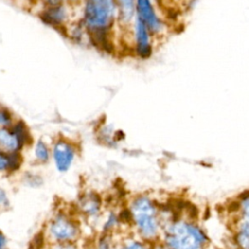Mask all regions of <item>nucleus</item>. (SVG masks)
Instances as JSON below:
<instances>
[{
  "mask_svg": "<svg viewBox=\"0 0 249 249\" xmlns=\"http://www.w3.org/2000/svg\"><path fill=\"white\" fill-rule=\"evenodd\" d=\"M128 223L138 238L157 244L160 242L164 219L159 204L147 195L135 196L126 209Z\"/></svg>",
  "mask_w": 249,
  "mask_h": 249,
  "instance_id": "nucleus-1",
  "label": "nucleus"
},
{
  "mask_svg": "<svg viewBox=\"0 0 249 249\" xmlns=\"http://www.w3.org/2000/svg\"><path fill=\"white\" fill-rule=\"evenodd\" d=\"M118 20L116 0H84L82 23L91 42L107 49L112 29Z\"/></svg>",
  "mask_w": 249,
  "mask_h": 249,
  "instance_id": "nucleus-2",
  "label": "nucleus"
},
{
  "mask_svg": "<svg viewBox=\"0 0 249 249\" xmlns=\"http://www.w3.org/2000/svg\"><path fill=\"white\" fill-rule=\"evenodd\" d=\"M160 243L166 249H206L208 238L191 218H172L164 223Z\"/></svg>",
  "mask_w": 249,
  "mask_h": 249,
  "instance_id": "nucleus-3",
  "label": "nucleus"
},
{
  "mask_svg": "<svg viewBox=\"0 0 249 249\" xmlns=\"http://www.w3.org/2000/svg\"><path fill=\"white\" fill-rule=\"evenodd\" d=\"M28 131L19 121L13 125L0 126V150L7 153H18L28 139Z\"/></svg>",
  "mask_w": 249,
  "mask_h": 249,
  "instance_id": "nucleus-4",
  "label": "nucleus"
},
{
  "mask_svg": "<svg viewBox=\"0 0 249 249\" xmlns=\"http://www.w3.org/2000/svg\"><path fill=\"white\" fill-rule=\"evenodd\" d=\"M135 18L148 28L152 36L161 33L164 29L163 20L158 15L152 0L135 1Z\"/></svg>",
  "mask_w": 249,
  "mask_h": 249,
  "instance_id": "nucleus-5",
  "label": "nucleus"
},
{
  "mask_svg": "<svg viewBox=\"0 0 249 249\" xmlns=\"http://www.w3.org/2000/svg\"><path fill=\"white\" fill-rule=\"evenodd\" d=\"M43 22L55 29H66L70 19V5L60 4L53 6H43L39 13Z\"/></svg>",
  "mask_w": 249,
  "mask_h": 249,
  "instance_id": "nucleus-6",
  "label": "nucleus"
},
{
  "mask_svg": "<svg viewBox=\"0 0 249 249\" xmlns=\"http://www.w3.org/2000/svg\"><path fill=\"white\" fill-rule=\"evenodd\" d=\"M132 34L134 51L137 56L142 59L149 58L153 53L152 34L137 18H134L132 23Z\"/></svg>",
  "mask_w": 249,
  "mask_h": 249,
  "instance_id": "nucleus-7",
  "label": "nucleus"
},
{
  "mask_svg": "<svg viewBox=\"0 0 249 249\" xmlns=\"http://www.w3.org/2000/svg\"><path fill=\"white\" fill-rule=\"evenodd\" d=\"M53 158L59 171L68 170L75 158L73 144L63 138L56 140L53 147Z\"/></svg>",
  "mask_w": 249,
  "mask_h": 249,
  "instance_id": "nucleus-8",
  "label": "nucleus"
},
{
  "mask_svg": "<svg viewBox=\"0 0 249 249\" xmlns=\"http://www.w3.org/2000/svg\"><path fill=\"white\" fill-rule=\"evenodd\" d=\"M52 234L59 240H70L77 234L76 226L65 217H57L51 226Z\"/></svg>",
  "mask_w": 249,
  "mask_h": 249,
  "instance_id": "nucleus-9",
  "label": "nucleus"
},
{
  "mask_svg": "<svg viewBox=\"0 0 249 249\" xmlns=\"http://www.w3.org/2000/svg\"><path fill=\"white\" fill-rule=\"evenodd\" d=\"M135 1L136 0H116L118 9V21L122 25L133 23L135 18Z\"/></svg>",
  "mask_w": 249,
  "mask_h": 249,
  "instance_id": "nucleus-10",
  "label": "nucleus"
},
{
  "mask_svg": "<svg viewBox=\"0 0 249 249\" xmlns=\"http://www.w3.org/2000/svg\"><path fill=\"white\" fill-rule=\"evenodd\" d=\"M233 238L237 249H249V223L236 220Z\"/></svg>",
  "mask_w": 249,
  "mask_h": 249,
  "instance_id": "nucleus-11",
  "label": "nucleus"
},
{
  "mask_svg": "<svg viewBox=\"0 0 249 249\" xmlns=\"http://www.w3.org/2000/svg\"><path fill=\"white\" fill-rule=\"evenodd\" d=\"M83 210L89 215H95L100 210L101 201L99 197L94 194H89L84 196L81 201Z\"/></svg>",
  "mask_w": 249,
  "mask_h": 249,
  "instance_id": "nucleus-12",
  "label": "nucleus"
},
{
  "mask_svg": "<svg viewBox=\"0 0 249 249\" xmlns=\"http://www.w3.org/2000/svg\"><path fill=\"white\" fill-rule=\"evenodd\" d=\"M237 220L249 223V190L240 196L236 202Z\"/></svg>",
  "mask_w": 249,
  "mask_h": 249,
  "instance_id": "nucleus-13",
  "label": "nucleus"
},
{
  "mask_svg": "<svg viewBox=\"0 0 249 249\" xmlns=\"http://www.w3.org/2000/svg\"><path fill=\"white\" fill-rule=\"evenodd\" d=\"M119 249H155V244L140 238H127L120 245Z\"/></svg>",
  "mask_w": 249,
  "mask_h": 249,
  "instance_id": "nucleus-14",
  "label": "nucleus"
},
{
  "mask_svg": "<svg viewBox=\"0 0 249 249\" xmlns=\"http://www.w3.org/2000/svg\"><path fill=\"white\" fill-rule=\"evenodd\" d=\"M17 159V153H7L0 150V171L15 166V163L18 162Z\"/></svg>",
  "mask_w": 249,
  "mask_h": 249,
  "instance_id": "nucleus-15",
  "label": "nucleus"
},
{
  "mask_svg": "<svg viewBox=\"0 0 249 249\" xmlns=\"http://www.w3.org/2000/svg\"><path fill=\"white\" fill-rule=\"evenodd\" d=\"M16 122L15 115L7 107L0 104V126H10Z\"/></svg>",
  "mask_w": 249,
  "mask_h": 249,
  "instance_id": "nucleus-16",
  "label": "nucleus"
},
{
  "mask_svg": "<svg viewBox=\"0 0 249 249\" xmlns=\"http://www.w3.org/2000/svg\"><path fill=\"white\" fill-rule=\"evenodd\" d=\"M34 153H35L36 158L40 161H47L49 157H50L49 148H48L47 144L41 139L36 142L35 148H34Z\"/></svg>",
  "mask_w": 249,
  "mask_h": 249,
  "instance_id": "nucleus-17",
  "label": "nucleus"
},
{
  "mask_svg": "<svg viewBox=\"0 0 249 249\" xmlns=\"http://www.w3.org/2000/svg\"><path fill=\"white\" fill-rule=\"evenodd\" d=\"M121 222V217L118 216L115 213H110L108 216V219L106 221V223L104 224V230L109 231L111 230H113L115 227H117V225Z\"/></svg>",
  "mask_w": 249,
  "mask_h": 249,
  "instance_id": "nucleus-18",
  "label": "nucleus"
},
{
  "mask_svg": "<svg viewBox=\"0 0 249 249\" xmlns=\"http://www.w3.org/2000/svg\"><path fill=\"white\" fill-rule=\"evenodd\" d=\"M100 245H99V249H113L111 240L108 236H105L103 239L100 240Z\"/></svg>",
  "mask_w": 249,
  "mask_h": 249,
  "instance_id": "nucleus-19",
  "label": "nucleus"
},
{
  "mask_svg": "<svg viewBox=\"0 0 249 249\" xmlns=\"http://www.w3.org/2000/svg\"><path fill=\"white\" fill-rule=\"evenodd\" d=\"M43 6H53V5H60L68 3V0H41Z\"/></svg>",
  "mask_w": 249,
  "mask_h": 249,
  "instance_id": "nucleus-20",
  "label": "nucleus"
},
{
  "mask_svg": "<svg viewBox=\"0 0 249 249\" xmlns=\"http://www.w3.org/2000/svg\"><path fill=\"white\" fill-rule=\"evenodd\" d=\"M4 245H5V239L3 234L0 232V249H4Z\"/></svg>",
  "mask_w": 249,
  "mask_h": 249,
  "instance_id": "nucleus-21",
  "label": "nucleus"
},
{
  "mask_svg": "<svg viewBox=\"0 0 249 249\" xmlns=\"http://www.w3.org/2000/svg\"><path fill=\"white\" fill-rule=\"evenodd\" d=\"M80 3H84V0H68V4L69 5H74V4H80Z\"/></svg>",
  "mask_w": 249,
  "mask_h": 249,
  "instance_id": "nucleus-22",
  "label": "nucleus"
},
{
  "mask_svg": "<svg viewBox=\"0 0 249 249\" xmlns=\"http://www.w3.org/2000/svg\"><path fill=\"white\" fill-rule=\"evenodd\" d=\"M155 249H166L164 246H162L160 242L159 243H157V244H155Z\"/></svg>",
  "mask_w": 249,
  "mask_h": 249,
  "instance_id": "nucleus-23",
  "label": "nucleus"
},
{
  "mask_svg": "<svg viewBox=\"0 0 249 249\" xmlns=\"http://www.w3.org/2000/svg\"><path fill=\"white\" fill-rule=\"evenodd\" d=\"M64 249H74V247H72V246H66Z\"/></svg>",
  "mask_w": 249,
  "mask_h": 249,
  "instance_id": "nucleus-24",
  "label": "nucleus"
},
{
  "mask_svg": "<svg viewBox=\"0 0 249 249\" xmlns=\"http://www.w3.org/2000/svg\"><path fill=\"white\" fill-rule=\"evenodd\" d=\"M153 1V0H152ZM154 1H158V0H154Z\"/></svg>",
  "mask_w": 249,
  "mask_h": 249,
  "instance_id": "nucleus-25",
  "label": "nucleus"
},
{
  "mask_svg": "<svg viewBox=\"0 0 249 249\" xmlns=\"http://www.w3.org/2000/svg\"><path fill=\"white\" fill-rule=\"evenodd\" d=\"M29 1H31V0H29Z\"/></svg>",
  "mask_w": 249,
  "mask_h": 249,
  "instance_id": "nucleus-26",
  "label": "nucleus"
}]
</instances>
